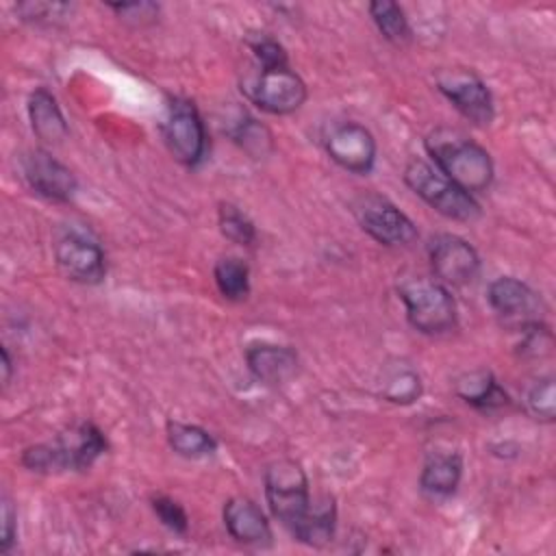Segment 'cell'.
Instances as JSON below:
<instances>
[{
  "mask_svg": "<svg viewBox=\"0 0 556 556\" xmlns=\"http://www.w3.org/2000/svg\"><path fill=\"white\" fill-rule=\"evenodd\" d=\"M408 324L424 334H443L456 326V302L450 289L432 278L415 276L400 285Z\"/></svg>",
  "mask_w": 556,
  "mask_h": 556,
  "instance_id": "obj_3",
  "label": "cell"
},
{
  "mask_svg": "<svg viewBox=\"0 0 556 556\" xmlns=\"http://www.w3.org/2000/svg\"><path fill=\"white\" fill-rule=\"evenodd\" d=\"M437 89L456 106V111L476 126H489L495 109L484 80L471 70L450 67L437 74Z\"/></svg>",
  "mask_w": 556,
  "mask_h": 556,
  "instance_id": "obj_9",
  "label": "cell"
},
{
  "mask_svg": "<svg viewBox=\"0 0 556 556\" xmlns=\"http://www.w3.org/2000/svg\"><path fill=\"white\" fill-rule=\"evenodd\" d=\"M491 308L508 324L519 328L539 321V298L521 280L513 276H502L489 285L486 291Z\"/></svg>",
  "mask_w": 556,
  "mask_h": 556,
  "instance_id": "obj_14",
  "label": "cell"
},
{
  "mask_svg": "<svg viewBox=\"0 0 556 556\" xmlns=\"http://www.w3.org/2000/svg\"><path fill=\"white\" fill-rule=\"evenodd\" d=\"M456 391L467 404H473L476 408L482 410H493L508 404L506 391L495 382V378L489 371L465 374L463 378H458Z\"/></svg>",
  "mask_w": 556,
  "mask_h": 556,
  "instance_id": "obj_20",
  "label": "cell"
},
{
  "mask_svg": "<svg viewBox=\"0 0 556 556\" xmlns=\"http://www.w3.org/2000/svg\"><path fill=\"white\" fill-rule=\"evenodd\" d=\"M243 89L258 109L274 115L293 113L306 100V85L289 65L261 67L245 80Z\"/></svg>",
  "mask_w": 556,
  "mask_h": 556,
  "instance_id": "obj_7",
  "label": "cell"
},
{
  "mask_svg": "<svg viewBox=\"0 0 556 556\" xmlns=\"http://www.w3.org/2000/svg\"><path fill=\"white\" fill-rule=\"evenodd\" d=\"M219 230L237 245H252L256 239L254 224L232 204L219 206Z\"/></svg>",
  "mask_w": 556,
  "mask_h": 556,
  "instance_id": "obj_25",
  "label": "cell"
},
{
  "mask_svg": "<svg viewBox=\"0 0 556 556\" xmlns=\"http://www.w3.org/2000/svg\"><path fill=\"white\" fill-rule=\"evenodd\" d=\"M250 46H252V52H254L261 67H282V65H287L285 48L276 39H271L269 35H258Z\"/></svg>",
  "mask_w": 556,
  "mask_h": 556,
  "instance_id": "obj_29",
  "label": "cell"
},
{
  "mask_svg": "<svg viewBox=\"0 0 556 556\" xmlns=\"http://www.w3.org/2000/svg\"><path fill=\"white\" fill-rule=\"evenodd\" d=\"M163 139L167 150L182 165H198L206 150L204 122L193 102L174 98L163 119Z\"/></svg>",
  "mask_w": 556,
  "mask_h": 556,
  "instance_id": "obj_8",
  "label": "cell"
},
{
  "mask_svg": "<svg viewBox=\"0 0 556 556\" xmlns=\"http://www.w3.org/2000/svg\"><path fill=\"white\" fill-rule=\"evenodd\" d=\"M54 258L61 274L80 285H98L106 274L102 248L78 232H67L54 243Z\"/></svg>",
  "mask_w": 556,
  "mask_h": 556,
  "instance_id": "obj_11",
  "label": "cell"
},
{
  "mask_svg": "<svg viewBox=\"0 0 556 556\" xmlns=\"http://www.w3.org/2000/svg\"><path fill=\"white\" fill-rule=\"evenodd\" d=\"M22 169L28 187L41 198L67 202L76 193L74 172L46 150H30L22 161Z\"/></svg>",
  "mask_w": 556,
  "mask_h": 556,
  "instance_id": "obj_13",
  "label": "cell"
},
{
  "mask_svg": "<svg viewBox=\"0 0 556 556\" xmlns=\"http://www.w3.org/2000/svg\"><path fill=\"white\" fill-rule=\"evenodd\" d=\"M352 208L361 228L382 245L400 248L417 239L415 224L391 200L378 193L358 195Z\"/></svg>",
  "mask_w": 556,
  "mask_h": 556,
  "instance_id": "obj_6",
  "label": "cell"
},
{
  "mask_svg": "<svg viewBox=\"0 0 556 556\" xmlns=\"http://www.w3.org/2000/svg\"><path fill=\"white\" fill-rule=\"evenodd\" d=\"M215 285L226 300H243L250 293V269L241 258L226 256L215 263Z\"/></svg>",
  "mask_w": 556,
  "mask_h": 556,
  "instance_id": "obj_24",
  "label": "cell"
},
{
  "mask_svg": "<svg viewBox=\"0 0 556 556\" xmlns=\"http://www.w3.org/2000/svg\"><path fill=\"white\" fill-rule=\"evenodd\" d=\"M380 395L393 404H410L421 395V380L408 365H393L382 371Z\"/></svg>",
  "mask_w": 556,
  "mask_h": 556,
  "instance_id": "obj_22",
  "label": "cell"
},
{
  "mask_svg": "<svg viewBox=\"0 0 556 556\" xmlns=\"http://www.w3.org/2000/svg\"><path fill=\"white\" fill-rule=\"evenodd\" d=\"M369 15L376 22L378 30L384 39L395 46H404L410 41V24L397 2L391 0H376L369 4Z\"/></svg>",
  "mask_w": 556,
  "mask_h": 556,
  "instance_id": "obj_23",
  "label": "cell"
},
{
  "mask_svg": "<svg viewBox=\"0 0 556 556\" xmlns=\"http://www.w3.org/2000/svg\"><path fill=\"white\" fill-rule=\"evenodd\" d=\"M404 182L437 213L458 219L473 222L480 215V204L471 193L463 191L450 178H445L437 167L424 161H410L404 169Z\"/></svg>",
  "mask_w": 556,
  "mask_h": 556,
  "instance_id": "obj_4",
  "label": "cell"
},
{
  "mask_svg": "<svg viewBox=\"0 0 556 556\" xmlns=\"http://www.w3.org/2000/svg\"><path fill=\"white\" fill-rule=\"evenodd\" d=\"M17 13L26 22L35 24H54L72 13V4L63 2H24L17 7Z\"/></svg>",
  "mask_w": 556,
  "mask_h": 556,
  "instance_id": "obj_27",
  "label": "cell"
},
{
  "mask_svg": "<svg viewBox=\"0 0 556 556\" xmlns=\"http://www.w3.org/2000/svg\"><path fill=\"white\" fill-rule=\"evenodd\" d=\"M224 526L228 534L243 545H267L271 528L265 513L248 497H230L224 504Z\"/></svg>",
  "mask_w": 556,
  "mask_h": 556,
  "instance_id": "obj_15",
  "label": "cell"
},
{
  "mask_svg": "<svg viewBox=\"0 0 556 556\" xmlns=\"http://www.w3.org/2000/svg\"><path fill=\"white\" fill-rule=\"evenodd\" d=\"M111 9L117 11L124 20H132L137 24L150 22L159 13V7L152 2H122V4H111Z\"/></svg>",
  "mask_w": 556,
  "mask_h": 556,
  "instance_id": "obj_30",
  "label": "cell"
},
{
  "mask_svg": "<svg viewBox=\"0 0 556 556\" xmlns=\"http://www.w3.org/2000/svg\"><path fill=\"white\" fill-rule=\"evenodd\" d=\"M526 404H528V410H530L536 419L554 421V415H556L554 380H552V378H545V380L534 382V384L528 389Z\"/></svg>",
  "mask_w": 556,
  "mask_h": 556,
  "instance_id": "obj_26",
  "label": "cell"
},
{
  "mask_svg": "<svg viewBox=\"0 0 556 556\" xmlns=\"http://www.w3.org/2000/svg\"><path fill=\"white\" fill-rule=\"evenodd\" d=\"M152 508H154L156 517L161 519V523L165 528H169L172 532H178V534L187 532V528H189L187 513H185V508L176 500L159 495V497L152 500Z\"/></svg>",
  "mask_w": 556,
  "mask_h": 556,
  "instance_id": "obj_28",
  "label": "cell"
},
{
  "mask_svg": "<svg viewBox=\"0 0 556 556\" xmlns=\"http://www.w3.org/2000/svg\"><path fill=\"white\" fill-rule=\"evenodd\" d=\"M17 534V510L13 508V502L9 497H2V539H0V549L7 554Z\"/></svg>",
  "mask_w": 556,
  "mask_h": 556,
  "instance_id": "obj_31",
  "label": "cell"
},
{
  "mask_svg": "<svg viewBox=\"0 0 556 556\" xmlns=\"http://www.w3.org/2000/svg\"><path fill=\"white\" fill-rule=\"evenodd\" d=\"M426 148L437 169L467 193L484 191L493 180L489 152L456 128H437L428 135Z\"/></svg>",
  "mask_w": 556,
  "mask_h": 556,
  "instance_id": "obj_1",
  "label": "cell"
},
{
  "mask_svg": "<svg viewBox=\"0 0 556 556\" xmlns=\"http://www.w3.org/2000/svg\"><path fill=\"white\" fill-rule=\"evenodd\" d=\"M428 256L437 280L445 287H465L473 282L480 271L478 252L458 235H437L430 241Z\"/></svg>",
  "mask_w": 556,
  "mask_h": 556,
  "instance_id": "obj_10",
  "label": "cell"
},
{
  "mask_svg": "<svg viewBox=\"0 0 556 556\" xmlns=\"http://www.w3.org/2000/svg\"><path fill=\"white\" fill-rule=\"evenodd\" d=\"M28 119L33 132L46 143H59L67 137V122L61 113V106L46 87H37L30 93Z\"/></svg>",
  "mask_w": 556,
  "mask_h": 556,
  "instance_id": "obj_17",
  "label": "cell"
},
{
  "mask_svg": "<svg viewBox=\"0 0 556 556\" xmlns=\"http://www.w3.org/2000/svg\"><path fill=\"white\" fill-rule=\"evenodd\" d=\"M9 378H11V361H9V352L2 350V380H4V384L9 382Z\"/></svg>",
  "mask_w": 556,
  "mask_h": 556,
  "instance_id": "obj_32",
  "label": "cell"
},
{
  "mask_svg": "<svg viewBox=\"0 0 556 556\" xmlns=\"http://www.w3.org/2000/svg\"><path fill=\"white\" fill-rule=\"evenodd\" d=\"M245 361L252 376L267 384H280L298 369V354L289 345L252 343L245 350Z\"/></svg>",
  "mask_w": 556,
  "mask_h": 556,
  "instance_id": "obj_16",
  "label": "cell"
},
{
  "mask_svg": "<svg viewBox=\"0 0 556 556\" xmlns=\"http://www.w3.org/2000/svg\"><path fill=\"white\" fill-rule=\"evenodd\" d=\"M106 450L102 430L93 424H80L67 434H61L54 443L30 445L22 454V465L37 473L89 469L93 460Z\"/></svg>",
  "mask_w": 556,
  "mask_h": 556,
  "instance_id": "obj_2",
  "label": "cell"
},
{
  "mask_svg": "<svg viewBox=\"0 0 556 556\" xmlns=\"http://www.w3.org/2000/svg\"><path fill=\"white\" fill-rule=\"evenodd\" d=\"M326 152L343 169L367 174L376 161V139L365 126L356 122H341L326 135Z\"/></svg>",
  "mask_w": 556,
  "mask_h": 556,
  "instance_id": "obj_12",
  "label": "cell"
},
{
  "mask_svg": "<svg viewBox=\"0 0 556 556\" xmlns=\"http://www.w3.org/2000/svg\"><path fill=\"white\" fill-rule=\"evenodd\" d=\"M337 508L332 497H324L321 504H315L306 510V515L291 528V534L313 547L326 545L334 534Z\"/></svg>",
  "mask_w": 556,
  "mask_h": 556,
  "instance_id": "obj_19",
  "label": "cell"
},
{
  "mask_svg": "<svg viewBox=\"0 0 556 556\" xmlns=\"http://www.w3.org/2000/svg\"><path fill=\"white\" fill-rule=\"evenodd\" d=\"M167 441L172 450L185 458H204L215 452V439L200 426L169 421L167 424Z\"/></svg>",
  "mask_w": 556,
  "mask_h": 556,
  "instance_id": "obj_21",
  "label": "cell"
},
{
  "mask_svg": "<svg viewBox=\"0 0 556 556\" xmlns=\"http://www.w3.org/2000/svg\"><path fill=\"white\" fill-rule=\"evenodd\" d=\"M265 497L271 515L285 526L293 528L311 508L308 478L300 463L280 458L265 469Z\"/></svg>",
  "mask_w": 556,
  "mask_h": 556,
  "instance_id": "obj_5",
  "label": "cell"
},
{
  "mask_svg": "<svg viewBox=\"0 0 556 556\" xmlns=\"http://www.w3.org/2000/svg\"><path fill=\"white\" fill-rule=\"evenodd\" d=\"M463 476V460L458 454H434L426 460L419 484L430 497H447L456 491Z\"/></svg>",
  "mask_w": 556,
  "mask_h": 556,
  "instance_id": "obj_18",
  "label": "cell"
}]
</instances>
